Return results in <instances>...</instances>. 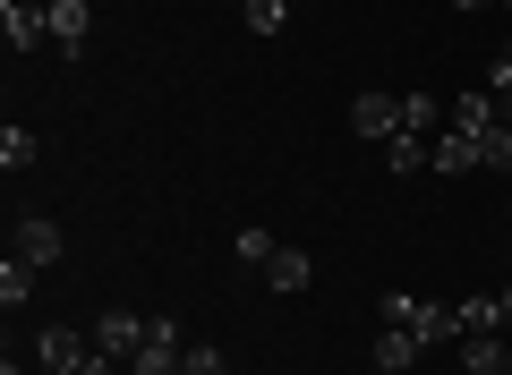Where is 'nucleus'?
<instances>
[{"instance_id": "f03ea898", "label": "nucleus", "mask_w": 512, "mask_h": 375, "mask_svg": "<svg viewBox=\"0 0 512 375\" xmlns=\"http://www.w3.org/2000/svg\"><path fill=\"white\" fill-rule=\"evenodd\" d=\"M146 333H154V316H137V307H103V316H94V350H111L120 367L146 350Z\"/></svg>"}, {"instance_id": "9d476101", "label": "nucleus", "mask_w": 512, "mask_h": 375, "mask_svg": "<svg viewBox=\"0 0 512 375\" xmlns=\"http://www.w3.org/2000/svg\"><path fill=\"white\" fill-rule=\"evenodd\" d=\"M419 350H427V341L410 333V324H384V333H376V367H384V375H402Z\"/></svg>"}, {"instance_id": "4468645a", "label": "nucleus", "mask_w": 512, "mask_h": 375, "mask_svg": "<svg viewBox=\"0 0 512 375\" xmlns=\"http://www.w3.org/2000/svg\"><path fill=\"white\" fill-rule=\"evenodd\" d=\"M402 128L410 137H444V103L436 94H402Z\"/></svg>"}, {"instance_id": "f8f14e48", "label": "nucleus", "mask_w": 512, "mask_h": 375, "mask_svg": "<svg viewBox=\"0 0 512 375\" xmlns=\"http://www.w3.org/2000/svg\"><path fill=\"white\" fill-rule=\"evenodd\" d=\"M265 282H274V290H282V299H299V290H308V282H316V265H308V256H299V248H282V256H274V265H265Z\"/></svg>"}, {"instance_id": "a878e982", "label": "nucleus", "mask_w": 512, "mask_h": 375, "mask_svg": "<svg viewBox=\"0 0 512 375\" xmlns=\"http://www.w3.org/2000/svg\"><path fill=\"white\" fill-rule=\"evenodd\" d=\"M504 324H512V290H504Z\"/></svg>"}, {"instance_id": "6ab92c4d", "label": "nucleus", "mask_w": 512, "mask_h": 375, "mask_svg": "<svg viewBox=\"0 0 512 375\" xmlns=\"http://www.w3.org/2000/svg\"><path fill=\"white\" fill-rule=\"evenodd\" d=\"M427 154H436V137H393L384 145V171H419Z\"/></svg>"}, {"instance_id": "bb28decb", "label": "nucleus", "mask_w": 512, "mask_h": 375, "mask_svg": "<svg viewBox=\"0 0 512 375\" xmlns=\"http://www.w3.org/2000/svg\"><path fill=\"white\" fill-rule=\"evenodd\" d=\"M26 9H52V0H26Z\"/></svg>"}, {"instance_id": "393cba45", "label": "nucleus", "mask_w": 512, "mask_h": 375, "mask_svg": "<svg viewBox=\"0 0 512 375\" xmlns=\"http://www.w3.org/2000/svg\"><path fill=\"white\" fill-rule=\"evenodd\" d=\"M453 9H487V0H453Z\"/></svg>"}, {"instance_id": "9b49d317", "label": "nucleus", "mask_w": 512, "mask_h": 375, "mask_svg": "<svg viewBox=\"0 0 512 375\" xmlns=\"http://www.w3.org/2000/svg\"><path fill=\"white\" fill-rule=\"evenodd\" d=\"M461 367H470V375H504L512 350H504L495 333H461Z\"/></svg>"}, {"instance_id": "1a4fd4ad", "label": "nucleus", "mask_w": 512, "mask_h": 375, "mask_svg": "<svg viewBox=\"0 0 512 375\" xmlns=\"http://www.w3.org/2000/svg\"><path fill=\"white\" fill-rule=\"evenodd\" d=\"M86 26H94V0H52V43L60 52H86Z\"/></svg>"}, {"instance_id": "f3484780", "label": "nucleus", "mask_w": 512, "mask_h": 375, "mask_svg": "<svg viewBox=\"0 0 512 375\" xmlns=\"http://www.w3.org/2000/svg\"><path fill=\"white\" fill-rule=\"evenodd\" d=\"M239 18H248V35H282L291 26V0H239Z\"/></svg>"}, {"instance_id": "39448f33", "label": "nucleus", "mask_w": 512, "mask_h": 375, "mask_svg": "<svg viewBox=\"0 0 512 375\" xmlns=\"http://www.w3.org/2000/svg\"><path fill=\"white\" fill-rule=\"evenodd\" d=\"M60 248H69V239H60V222H52V214H26L18 231H9V256H26L35 273H43V265H60Z\"/></svg>"}, {"instance_id": "412c9836", "label": "nucleus", "mask_w": 512, "mask_h": 375, "mask_svg": "<svg viewBox=\"0 0 512 375\" xmlns=\"http://www.w3.org/2000/svg\"><path fill=\"white\" fill-rule=\"evenodd\" d=\"M461 307V333H495L504 324V299H453Z\"/></svg>"}, {"instance_id": "c756f323", "label": "nucleus", "mask_w": 512, "mask_h": 375, "mask_svg": "<svg viewBox=\"0 0 512 375\" xmlns=\"http://www.w3.org/2000/svg\"><path fill=\"white\" fill-rule=\"evenodd\" d=\"M504 375H512V367H504Z\"/></svg>"}, {"instance_id": "cd10ccee", "label": "nucleus", "mask_w": 512, "mask_h": 375, "mask_svg": "<svg viewBox=\"0 0 512 375\" xmlns=\"http://www.w3.org/2000/svg\"><path fill=\"white\" fill-rule=\"evenodd\" d=\"M367 375H384V367H367Z\"/></svg>"}, {"instance_id": "7ed1b4c3", "label": "nucleus", "mask_w": 512, "mask_h": 375, "mask_svg": "<svg viewBox=\"0 0 512 375\" xmlns=\"http://www.w3.org/2000/svg\"><path fill=\"white\" fill-rule=\"evenodd\" d=\"M188 367V341H180V324L171 316H154V333H146V350L128 358V375H180Z\"/></svg>"}, {"instance_id": "dca6fc26", "label": "nucleus", "mask_w": 512, "mask_h": 375, "mask_svg": "<svg viewBox=\"0 0 512 375\" xmlns=\"http://www.w3.org/2000/svg\"><path fill=\"white\" fill-rule=\"evenodd\" d=\"M231 248H239V265H256V273H265V265H274V256H282V239L265 231V222H248V231H239Z\"/></svg>"}, {"instance_id": "6e6552de", "label": "nucleus", "mask_w": 512, "mask_h": 375, "mask_svg": "<svg viewBox=\"0 0 512 375\" xmlns=\"http://www.w3.org/2000/svg\"><path fill=\"white\" fill-rule=\"evenodd\" d=\"M444 128H461V137H487V128H495V94L470 86L461 103H444Z\"/></svg>"}, {"instance_id": "a211bd4d", "label": "nucleus", "mask_w": 512, "mask_h": 375, "mask_svg": "<svg viewBox=\"0 0 512 375\" xmlns=\"http://www.w3.org/2000/svg\"><path fill=\"white\" fill-rule=\"evenodd\" d=\"M35 128H0V162H9V171H35Z\"/></svg>"}, {"instance_id": "0eeeda50", "label": "nucleus", "mask_w": 512, "mask_h": 375, "mask_svg": "<svg viewBox=\"0 0 512 375\" xmlns=\"http://www.w3.org/2000/svg\"><path fill=\"white\" fill-rule=\"evenodd\" d=\"M94 341L86 333H69V324H52V333L35 341V358H43V375H77V358H86Z\"/></svg>"}, {"instance_id": "4be33fe9", "label": "nucleus", "mask_w": 512, "mask_h": 375, "mask_svg": "<svg viewBox=\"0 0 512 375\" xmlns=\"http://www.w3.org/2000/svg\"><path fill=\"white\" fill-rule=\"evenodd\" d=\"M180 375H222V350H205V341H188V367Z\"/></svg>"}, {"instance_id": "423d86ee", "label": "nucleus", "mask_w": 512, "mask_h": 375, "mask_svg": "<svg viewBox=\"0 0 512 375\" xmlns=\"http://www.w3.org/2000/svg\"><path fill=\"white\" fill-rule=\"evenodd\" d=\"M0 35H9V52H35V43H52V9H26V0H0Z\"/></svg>"}, {"instance_id": "b1692460", "label": "nucleus", "mask_w": 512, "mask_h": 375, "mask_svg": "<svg viewBox=\"0 0 512 375\" xmlns=\"http://www.w3.org/2000/svg\"><path fill=\"white\" fill-rule=\"evenodd\" d=\"M495 120H504V128H512V86H495Z\"/></svg>"}, {"instance_id": "c85d7f7f", "label": "nucleus", "mask_w": 512, "mask_h": 375, "mask_svg": "<svg viewBox=\"0 0 512 375\" xmlns=\"http://www.w3.org/2000/svg\"><path fill=\"white\" fill-rule=\"evenodd\" d=\"M504 9H512V0H504Z\"/></svg>"}, {"instance_id": "5701e85b", "label": "nucleus", "mask_w": 512, "mask_h": 375, "mask_svg": "<svg viewBox=\"0 0 512 375\" xmlns=\"http://www.w3.org/2000/svg\"><path fill=\"white\" fill-rule=\"evenodd\" d=\"M77 375H120V358H111V350H86V358H77Z\"/></svg>"}, {"instance_id": "aec40b11", "label": "nucleus", "mask_w": 512, "mask_h": 375, "mask_svg": "<svg viewBox=\"0 0 512 375\" xmlns=\"http://www.w3.org/2000/svg\"><path fill=\"white\" fill-rule=\"evenodd\" d=\"M478 171H512V128H504V120L478 137Z\"/></svg>"}, {"instance_id": "f257e3e1", "label": "nucleus", "mask_w": 512, "mask_h": 375, "mask_svg": "<svg viewBox=\"0 0 512 375\" xmlns=\"http://www.w3.org/2000/svg\"><path fill=\"white\" fill-rule=\"evenodd\" d=\"M376 316H384V324H410L419 341H461V307H444V299H410V290H384Z\"/></svg>"}, {"instance_id": "2eb2a0df", "label": "nucleus", "mask_w": 512, "mask_h": 375, "mask_svg": "<svg viewBox=\"0 0 512 375\" xmlns=\"http://www.w3.org/2000/svg\"><path fill=\"white\" fill-rule=\"evenodd\" d=\"M26 299H35V265H26V256H9V265H0V307L18 316Z\"/></svg>"}, {"instance_id": "ddd939ff", "label": "nucleus", "mask_w": 512, "mask_h": 375, "mask_svg": "<svg viewBox=\"0 0 512 375\" xmlns=\"http://www.w3.org/2000/svg\"><path fill=\"white\" fill-rule=\"evenodd\" d=\"M427 162H436L444 179H453V171H478V137H461V128H444V137H436V154H427Z\"/></svg>"}, {"instance_id": "20e7f679", "label": "nucleus", "mask_w": 512, "mask_h": 375, "mask_svg": "<svg viewBox=\"0 0 512 375\" xmlns=\"http://www.w3.org/2000/svg\"><path fill=\"white\" fill-rule=\"evenodd\" d=\"M350 128H359L367 145H393V137H410V128H402V94H359V103H350Z\"/></svg>"}]
</instances>
